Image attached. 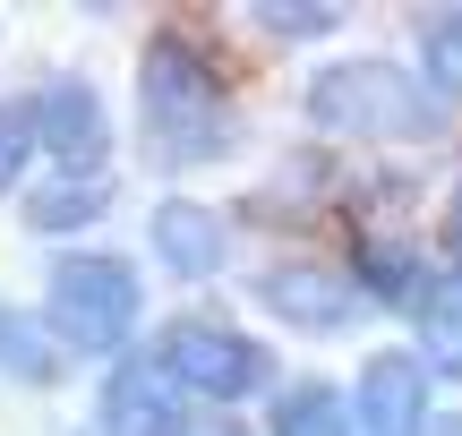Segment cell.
<instances>
[{
    "mask_svg": "<svg viewBox=\"0 0 462 436\" xmlns=\"http://www.w3.org/2000/svg\"><path fill=\"white\" fill-rule=\"evenodd\" d=\"M274 436H343V394L334 386H291L274 403Z\"/></svg>",
    "mask_w": 462,
    "mask_h": 436,
    "instance_id": "obj_11",
    "label": "cell"
},
{
    "mask_svg": "<svg viewBox=\"0 0 462 436\" xmlns=\"http://www.w3.org/2000/svg\"><path fill=\"white\" fill-rule=\"evenodd\" d=\"M265 26L274 34H326L334 9H317V0H265Z\"/></svg>",
    "mask_w": 462,
    "mask_h": 436,
    "instance_id": "obj_17",
    "label": "cell"
},
{
    "mask_svg": "<svg viewBox=\"0 0 462 436\" xmlns=\"http://www.w3.org/2000/svg\"><path fill=\"white\" fill-rule=\"evenodd\" d=\"M163 368L180 377V386L215 394V403H231V394H248V386H265V351H257V342H240L231 325H215V317L163 325Z\"/></svg>",
    "mask_w": 462,
    "mask_h": 436,
    "instance_id": "obj_4",
    "label": "cell"
},
{
    "mask_svg": "<svg viewBox=\"0 0 462 436\" xmlns=\"http://www.w3.org/2000/svg\"><path fill=\"white\" fill-rule=\"evenodd\" d=\"M137 95H146V129L163 137V154L206 163V154L223 146V77L206 68V51L189 43V34H154L146 43Z\"/></svg>",
    "mask_w": 462,
    "mask_h": 436,
    "instance_id": "obj_1",
    "label": "cell"
},
{
    "mask_svg": "<svg viewBox=\"0 0 462 436\" xmlns=\"http://www.w3.org/2000/svg\"><path fill=\"white\" fill-rule=\"evenodd\" d=\"M429 68H437L446 86H462V9H446V17L429 26Z\"/></svg>",
    "mask_w": 462,
    "mask_h": 436,
    "instance_id": "obj_16",
    "label": "cell"
},
{
    "mask_svg": "<svg viewBox=\"0 0 462 436\" xmlns=\"http://www.w3.org/2000/svg\"><path fill=\"white\" fill-rule=\"evenodd\" d=\"M103 420H112V436H180V420H189L180 377L163 359H129L112 377V394H103Z\"/></svg>",
    "mask_w": 462,
    "mask_h": 436,
    "instance_id": "obj_5",
    "label": "cell"
},
{
    "mask_svg": "<svg viewBox=\"0 0 462 436\" xmlns=\"http://www.w3.org/2000/svg\"><path fill=\"white\" fill-rule=\"evenodd\" d=\"M103 197H112L103 171H69V180H43V188H34L26 223H34V232H78V223L103 214Z\"/></svg>",
    "mask_w": 462,
    "mask_h": 436,
    "instance_id": "obj_10",
    "label": "cell"
},
{
    "mask_svg": "<svg viewBox=\"0 0 462 436\" xmlns=\"http://www.w3.org/2000/svg\"><path fill=\"white\" fill-rule=\"evenodd\" d=\"M180 436H240V420H215V411H189Z\"/></svg>",
    "mask_w": 462,
    "mask_h": 436,
    "instance_id": "obj_18",
    "label": "cell"
},
{
    "mask_svg": "<svg viewBox=\"0 0 462 436\" xmlns=\"http://www.w3.org/2000/svg\"><path fill=\"white\" fill-rule=\"evenodd\" d=\"M0 368H9V377H34V386H51V377H60V351H51V342L34 334L17 308H0Z\"/></svg>",
    "mask_w": 462,
    "mask_h": 436,
    "instance_id": "obj_12",
    "label": "cell"
},
{
    "mask_svg": "<svg viewBox=\"0 0 462 436\" xmlns=\"http://www.w3.org/2000/svg\"><path fill=\"white\" fill-rule=\"evenodd\" d=\"M454 249H462V180H454Z\"/></svg>",
    "mask_w": 462,
    "mask_h": 436,
    "instance_id": "obj_19",
    "label": "cell"
},
{
    "mask_svg": "<svg viewBox=\"0 0 462 436\" xmlns=\"http://www.w3.org/2000/svg\"><path fill=\"white\" fill-rule=\"evenodd\" d=\"M420 325H429V351L446 359V368H462V291H437V300L420 308Z\"/></svg>",
    "mask_w": 462,
    "mask_h": 436,
    "instance_id": "obj_14",
    "label": "cell"
},
{
    "mask_svg": "<svg viewBox=\"0 0 462 436\" xmlns=\"http://www.w3.org/2000/svg\"><path fill=\"white\" fill-rule=\"evenodd\" d=\"M360 274L385 291V300H411V283H420V266L394 249V240H360Z\"/></svg>",
    "mask_w": 462,
    "mask_h": 436,
    "instance_id": "obj_13",
    "label": "cell"
},
{
    "mask_svg": "<svg viewBox=\"0 0 462 436\" xmlns=\"http://www.w3.org/2000/svg\"><path fill=\"white\" fill-rule=\"evenodd\" d=\"M420 420H429V368L402 351H377L360 377V428L368 436H420Z\"/></svg>",
    "mask_w": 462,
    "mask_h": 436,
    "instance_id": "obj_6",
    "label": "cell"
},
{
    "mask_svg": "<svg viewBox=\"0 0 462 436\" xmlns=\"http://www.w3.org/2000/svg\"><path fill=\"white\" fill-rule=\"evenodd\" d=\"M309 120L351 129V137H420V129H437V103L420 95V77H402L385 60H343L309 86Z\"/></svg>",
    "mask_w": 462,
    "mask_h": 436,
    "instance_id": "obj_2",
    "label": "cell"
},
{
    "mask_svg": "<svg viewBox=\"0 0 462 436\" xmlns=\"http://www.w3.org/2000/svg\"><path fill=\"white\" fill-rule=\"evenodd\" d=\"M26 154H34V112H17V103H0V188L26 171Z\"/></svg>",
    "mask_w": 462,
    "mask_h": 436,
    "instance_id": "obj_15",
    "label": "cell"
},
{
    "mask_svg": "<svg viewBox=\"0 0 462 436\" xmlns=\"http://www.w3.org/2000/svg\"><path fill=\"white\" fill-rule=\"evenodd\" d=\"M51 325L78 351H112L137 325V274L120 257H60L51 266Z\"/></svg>",
    "mask_w": 462,
    "mask_h": 436,
    "instance_id": "obj_3",
    "label": "cell"
},
{
    "mask_svg": "<svg viewBox=\"0 0 462 436\" xmlns=\"http://www.w3.org/2000/svg\"><path fill=\"white\" fill-rule=\"evenodd\" d=\"M154 257H163L171 274H189V283H206V274L223 266V223L206 214V205H189V197L154 205Z\"/></svg>",
    "mask_w": 462,
    "mask_h": 436,
    "instance_id": "obj_9",
    "label": "cell"
},
{
    "mask_svg": "<svg viewBox=\"0 0 462 436\" xmlns=\"http://www.w3.org/2000/svg\"><path fill=\"white\" fill-rule=\"evenodd\" d=\"M257 300L274 308V317H291V325H317V334L351 325V308H360L334 274H317V266H274V274L257 283Z\"/></svg>",
    "mask_w": 462,
    "mask_h": 436,
    "instance_id": "obj_8",
    "label": "cell"
},
{
    "mask_svg": "<svg viewBox=\"0 0 462 436\" xmlns=\"http://www.w3.org/2000/svg\"><path fill=\"white\" fill-rule=\"evenodd\" d=\"M437 436H462V428H454V420H446V428H437Z\"/></svg>",
    "mask_w": 462,
    "mask_h": 436,
    "instance_id": "obj_20",
    "label": "cell"
},
{
    "mask_svg": "<svg viewBox=\"0 0 462 436\" xmlns=\"http://www.w3.org/2000/svg\"><path fill=\"white\" fill-rule=\"evenodd\" d=\"M34 146H51L69 171H95V154H103V103L86 95V86H51V95L34 103Z\"/></svg>",
    "mask_w": 462,
    "mask_h": 436,
    "instance_id": "obj_7",
    "label": "cell"
}]
</instances>
